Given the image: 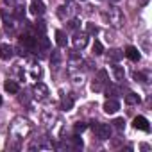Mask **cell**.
<instances>
[{
    "instance_id": "cell-1",
    "label": "cell",
    "mask_w": 152,
    "mask_h": 152,
    "mask_svg": "<svg viewBox=\"0 0 152 152\" xmlns=\"http://www.w3.org/2000/svg\"><path fill=\"white\" fill-rule=\"evenodd\" d=\"M9 132H11L13 138L22 140V138H25L32 132V124H31V120H27L23 116H18V118L13 120V124L9 127Z\"/></svg>"
},
{
    "instance_id": "cell-2",
    "label": "cell",
    "mask_w": 152,
    "mask_h": 152,
    "mask_svg": "<svg viewBox=\"0 0 152 152\" xmlns=\"http://www.w3.org/2000/svg\"><path fill=\"white\" fill-rule=\"evenodd\" d=\"M102 18H104L111 27H115V29H118V27L124 25V13H122V9H118V7H109V9H106V11L102 13Z\"/></svg>"
},
{
    "instance_id": "cell-3",
    "label": "cell",
    "mask_w": 152,
    "mask_h": 152,
    "mask_svg": "<svg viewBox=\"0 0 152 152\" xmlns=\"http://www.w3.org/2000/svg\"><path fill=\"white\" fill-rule=\"evenodd\" d=\"M107 81H109L107 72H106V70H99V72H97L95 81L91 83V90H93V91H102V90H104V86L107 84Z\"/></svg>"
},
{
    "instance_id": "cell-4",
    "label": "cell",
    "mask_w": 152,
    "mask_h": 152,
    "mask_svg": "<svg viewBox=\"0 0 152 152\" xmlns=\"http://www.w3.org/2000/svg\"><path fill=\"white\" fill-rule=\"evenodd\" d=\"M93 132L99 140H109L111 138V127L107 124H100V122H95L93 124Z\"/></svg>"
},
{
    "instance_id": "cell-5",
    "label": "cell",
    "mask_w": 152,
    "mask_h": 152,
    "mask_svg": "<svg viewBox=\"0 0 152 152\" xmlns=\"http://www.w3.org/2000/svg\"><path fill=\"white\" fill-rule=\"evenodd\" d=\"M32 48H34V50H38V52H39V56H43L45 52H50V41L41 34L39 38H36V41H34V47H32ZM38 52H36V54H38Z\"/></svg>"
},
{
    "instance_id": "cell-6",
    "label": "cell",
    "mask_w": 152,
    "mask_h": 152,
    "mask_svg": "<svg viewBox=\"0 0 152 152\" xmlns=\"http://www.w3.org/2000/svg\"><path fill=\"white\" fill-rule=\"evenodd\" d=\"M47 97H48V88H47V84L36 83V84H34V99H38V100H47Z\"/></svg>"
},
{
    "instance_id": "cell-7",
    "label": "cell",
    "mask_w": 152,
    "mask_h": 152,
    "mask_svg": "<svg viewBox=\"0 0 152 152\" xmlns=\"http://www.w3.org/2000/svg\"><path fill=\"white\" fill-rule=\"evenodd\" d=\"M102 109H104V113H107V115H115V113L120 109V104H118V100H115V99H107V100L104 102Z\"/></svg>"
},
{
    "instance_id": "cell-8",
    "label": "cell",
    "mask_w": 152,
    "mask_h": 152,
    "mask_svg": "<svg viewBox=\"0 0 152 152\" xmlns=\"http://www.w3.org/2000/svg\"><path fill=\"white\" fill-rule=\"evenodd\" d=\"M15 56V48L7 43H2L0 45V59H4V61H9L11 57Z\"/></svg>"
},
{
    "instance_id": "cell-9",
    "label": "cell",
    "mask_w": 152,
    "mask_h": 152,
    "mask_svg": "<svg viewBox=\"0 0 152 152\" xmlns=\"http://www.w3.org/2000/svg\"><path fill=\"white\" fill-rule=\"evenodd\" d=\"M132 125H134V129H140V131H145V132H148V120L145 118V116H136L134 120H132Z\"/></svg>"
},
{
    "instance_id": "cell-10",
    "label": "cell",
    "mask_w": 152,
    "mask_h": 152,
    "mask_svg": "<svg viewBox=\"0 0 152 152\" xmlns=\"http://www.w3.org/2000/svg\"><path fill=\"white\" fill-rule=\"evenodd\" d=\"M73 45H75V48H84V47L88 45V34H86V32L75 34V36H73Z\"/></svg>"
},
{
    "instance_id": "cell-11",
    "label": "cell",
    "mask_w": 152,
    "mask_h": 152,
    "mask_svg": "<svg viewBox=\"0 0 152 152\" xmlns=\"http://www.w3.org/2000/svg\"><path fill=\"white\" fill-rule=\"evenodd\" d=\"M31 13L32 15H43L45 13V4L41 2V0H32V4H31Z\"/></svg>"
},
{
    "instance_id": "cell-12",
    "label": "cell",
    "mask_w": 152,
    "mask_h": 152,
    "mask_svg": "<svg viewBox=\"0 0 152 152\" xmlns=\"http://www.w3.org/2000/svg\"><path fill=\"white\" fill-rule=\"evenodd\" d=\"M125 56H127L131 61H134V63L140 61V57H141V56H140V50H138L136 47H132V45H129V47L125 48Z\"/></svg>"
},
{
    "instance_id": "cell-13",
    "label": "cell",
    "mask_w": 152,
    "mask_h": 152,
    "mask_svg": "<svg viewBox=\"0 0 152 152\" xmlns=\"http://www.w3.org/2000/svg\"><path fill=\"white\" fill-rule=\"evenodd\" d=\"M122 50H118V48H111L109 52H107V61H111V63H118L120 59H122Z\"/></svg>"
},
{
    "instance_id": "cell-14",
    "label": "cell",
    "mask_w": 152,
    "mask_h": 152,
    "mask_svg": "<svg viewBox=\"0 0 152 152\" xmlns=\"http://www.w3.org/2000/svg\"><path fill=\"white\" fill-rule=\"evenodd\" d=\"M29 68H31V77H32V79H41L43 70H41V66H39L38 63H32Z\"/></svg>"
},
{
    "instance_id": "cell-15",
    "label": "cell",
    "mask_w": 152,
    "mask_h": 152,
    "mask_svg": "<svg viewBox=\"0 0 152 152\" xmlns=\"http://www.w3.org/2000/svg\"><path fill=\"white\" fill-rule=\"evenodd\" d=\"M4 90H6L7 93H18V91H20V86H18L16 81H6V83H4Z\"/></svg>"
},
{
    "instance_id": "cell-16",
    "label": "cell",
    "mask_w": 152,
    "mask_h": 152,
    "mask_svg": "<svg viewBox=\"0 0 152 152\" xmlns=\"http://www.w3.org/2000/svg\"><path fill=\"white\" fill-rule=\"evenodd\" d=\"M2 18H4V23H6V27H7V31H13V27H15V23H13V16H9V13H7V9H4L2 13Z\"/></svg>"
},
{
    "instance_id": "cell-17",
    "label": "cell",
    "mask_w": 152,
    "mask_h": 152,
    "mask_svg": "<svg viewBox=\"0 0 152 152\" xmlns=\"http://www.w3.org/2000/svg\"><path fill=\"white\" fill-rule=\"evenodd\" d=\"M111 70H113V75H115V79H116V81H124V77H125V72H124V68H122V66L115 64Z\"/></svg>"
},
{
    "instance_id": "cell-18",
    "label": "cell",
    "mask_w": 152,
    "mask_h": 152,
    "mask_svg": "<svg viewBox=\"0 0 152 152\" xmlns=\"http://www.w3.org/2000/svg\"><path fill=\"white\" fill-rule=\"evenodd\" d=\"M34 41H36V39H34L32 36H29V34H23V36L20 38V43H22L23 47H27V48H32V47H34Z\"/></svg>"
},
{
    "instance_id": "cell-19",
    "label": "cell",
    "mask_w": 152,
    "mask_h": 152,
    "mask_svg": "<svg viewBox=\"0 0 152 152\" xmlns=\"http://www.w3.org/2000/svg\"><path fill=\"white\" fill-rule=\"evenodd\" d=\"M140 95L138 93H127L125 95V104H129V106H134V104H140Z\"/></svg>"
},
{
    "instance_id": "cell-20",
    "label": "cell",
    "mask_w": 152,
    "mask_h": 152,
    "mask_svg": "<svg viewBox=\"0 0 152 152\" xmlns=\"http://www.w3.org/2000/svg\"><path fill=\"white\" fill-rule=\"evenodd\" d=\"M61 106H63V109H64V111H70V109L73 107V97L64 95V97H63V100H61Z\"/></svg>"
},
{
    "instance_id": "cell-21",
    "label": "cell",
    "mask_w": 152,
    "mask_h": 152,
    "mask_svg": "<svg viewBox=\"0 0 152 152\" xmlns=\"http://www.w3.org/2000/svg\"><path fill=\"white\" fill-rule=\"evenodd\" d=\"M56 43L57 47H66V34L63 31H56Z\"/></svg>"
},
{
    "instance_id": "cell-22",
    "label": "cell",
    "mask_w": 152,
    "mask_h": 152,
    "mask_svg": "<svg viewBox=\"0 0 152 152\" xmlns=\"http://www.w3.org/2000/svg\"><path fill=\"white\" fill-rule=\"evenodd\" d=\"M50 63H52V66H54V68H57V66L61 64V54H59L57 50H52V57H50Z\"/></svg>"
},
{
    "instance_id": "cell-23",
    "label": "cell",
    "mask_w": 152,
    "mask_h": 152,
    "mask_svg": "<svg viewBox=\"0 0 152 152\" xmlns=\"http://www.w3.org/2000/svg\"><path fill=\"white\" fill-rule=\"evenodd\" d=\"M91 50H93V54H95V56H100V54H104V47H102V43H100V41H95Z\"/></svg>"
},
{
    "instance_id": "cell-24",
    "label": "cell",
    "mask_w": 152,
    "mask_h": 152,
    "mask_svg": "<svg viewBox=\"0 0 152 152\" xmlns=\"http://www.w3.org/2000/svg\"><path fill=\"white\" fill-rule=\"evenodd\" d=\"M132 77H134V81L147 83V75H145V73H141V72H132Z\"/></svg>"
},
{
    "instance_id": "cell-25",
    "label": "cell",
    "mask_w": 152,
    "mask_h": 152,
    "mask_svg": "<svg viewBox=\"0 0 152 152\" xmlns=\"http://www.w3.org/2000/svg\"><path fill=\"white\" fill-rule=\"evenodd\" d=\"M72 143H73V148H83V140L75 134V136H72Z\"/></svg>"
},
{
    "instance_id": "cell-26",
    "label": "cell",
    "mask_w": 152,
    "mask_h": 152,
    "mask_svg": "<svg viewBox=\"0 0 152 152\" xmlns=\"http://www.w3.org/2000/svg\"><path fill=\"white\" fill-rule=\"evenodd\" d=\"M57 16H59L61 20H66V18H68V7H59V9H57Z\"/></svg>"
},
{
    "instance_id": "cell-27",
    "label": "cell",
    "mask_w": 152,
    "mask_h": 152,
    "mask_svg": "<svg viewBox=\"0 0 152 152\" xmlns=\"http://www.w3.org/2000/svg\"><path fill=\"white\" fill-rule=\"evenodd\" d=\"M86 32L88 34H97L99 32V27L95 23H86Z\"/></svg>"
},
{
    "instance_id": "cell-28",
    "label": "cell",
    "mask_w": 152,
    "mask_h": 152,
    "mask_svg": "<svg viewBox=\"0 0 152 152\" xmlns=\"http://www.w3.org/2000/svg\"><path fill=\"white\" fill-rule=\"evenodd\" d=\"M113 124H115V127H116L118 131H122V129L125 127V120H124V118H116V120H115Z\"/></svg>"
},
{
    "instance_id": "cell-29",
    "label": "cell",
    "mask_w": 152,
    "mask_h": 152,
    "mask_svg": "<svg viewBox=\"0 0 152 152\" xmlns=\"http://www.w3.org/2000/svg\"><path fill=\"white\" fill-rule=\"evenodd\" d=\"M86 127H88V125H86L84 122H77V124H75V132H84Z\"/></svg>"
},
{
    "instance_id": "cell-30",
    "label": "cell",
    "mask_w": 152,
    "mask_h": 152,
    "mask_svg": "<svg viewBox=\"0 0 152 152\" xmlns=\"http://www.w3.org/2000/svg\"><path fill=\"white\" fill-rule=\"evenodd\" d=\"M106 93H107V97H109V95H111V97H116V95H118V88H116V86H109V88L106 90Z\"/></svg>"
},
{
    "instance_id": "cell-31",
    "label": "cell",
    "mask_w": 152,
    "mask_h": 152,
    "mask_svg": "<svg viewBox=\"0 0 152 152\" xmlns=\"http://www.w3.org/2000/svg\"><path fill=\"white\" fill-rule=\"evenodd\" d=\"M68 56H70V59H72V61H81V56L77 54V50H70V54H68Z\"/></svg>"
},
{
    "instance_id": "cell-32",
    "label": "cell",
    "mask_w": 152,
    "mask_h": 152,
    "mask_svg": "<svg viewBox=\"0 0 152 152\" xmlns=\"http://www.w3.org/2000/svg\"><path fill=\"white\" fill-rule=\"evenodd\" d=\"M36 29H39V32L43 34V32L47 31V25H45V22H41V20H39V22L36 23Z\"/></svg>"
},
{
    "instance_id": "cell-33",
    "label": "cell",
    "mask_w": 152,
    "mask_h": 152,
    "mask_svg": "<svg viewBox=\"0 0 152 152\" xmlns=\"http://www.w3.org/2000/svg\"><path fill=\"white\" fill-rule=\"evenodd\" d=\"M77 27H79V22H77V20H70V22H68V29L75 31V29H77Z\"/></svg>"
},
{
    "instance_id": "cell-34",
    "label": "cell",
    "mask_w": 152,
    "mask_h": 152,
    "mask_svg": "<svg viewBox=\"0 0 152 152\" xmlns=\"http://www.w3.org/2000/svg\"><path fill=\"white\" fill-rule=\"evenodd\" d=\"M16 2H18V0H4V4H6V6H9V7L16 6Z\"/></svg>"
},
{
    "instance_id": "cell-35",
    "label": "cell",
    "mask_w": 152,
    "mask_h": 152,
    "mask_svg": "<svg viewBox=\"0 0 152 152\" xmlns=\"http://www.w3.org/2000/svg\"><path fill=\"white\" fill-rule=\"evenodd\" d=\"M0 106H2V97H0Z\"/></svg>"
},
{
    "instance_id": "cell-36",
    "label": "cell",
    "mask_w": 152,
    "mask_h": 152,
    "mask_svg": "<svg viewBox=\"0 0 152 152\" xmlns=\"http://www.w3.org/2000/svg\"><path fill=\"white\" fill-rule=\"evenodd\" d=\"M111 2H118V0H111Z\"/></svg>"
},
{
    "instance_id": "cell-37",
    "label": "cell",
    "mask_w": 152,
    "mask_h": 152,
    "mask_svg": "<svg viewBox=\"0 0 152 152\" xmlns=\"http://www.w3.org/2000/svg\"><path fill=\"white\" fill-rule=\"evenodd\" d=\"M66 2H70V0H66Z\"/></svg>"
}]
</instances>
